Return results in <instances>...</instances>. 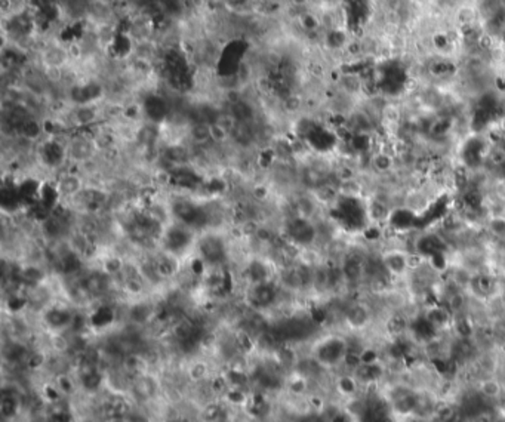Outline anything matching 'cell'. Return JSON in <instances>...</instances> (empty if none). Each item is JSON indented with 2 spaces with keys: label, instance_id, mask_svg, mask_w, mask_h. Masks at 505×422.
I'll return each instance as SVG.
<instances>
[{
  "label": "cell",
  "instance_id": "obj_3",
  "mask_svg": "<svg viewBox=\"0 0 505 422\" xmlns=\"http://www.w3.org/2000/svg\"><path fill=\"white\" fill-rule=\"evenodd\" d=\"M340 196L344 199H350V200H360L362 196L365 194V184L360 181V178H353L349 179V181H342L340 183Z\"/></svg>",
  "mask_w": 505,
  "mask_h": 422
},
{
  "label": "cell",
  "instance_id": "obj_1",
  "mask_svg": "<svg viewBox=\"0 0 505 422\" xmlns=\"http://www.w3.org/2000/svg\"><path fill=\"white\" fill-rule=\"evenodd\" d=\"M479 396L490 406H497L505 396V385L498 376H485L476 383Z\"/></svg>",
  "mask_w": 505,
  "mask_h": 422
},
{
  "label": "cell",
  "instance_id": "obj_2",
  "mask_svg": "<svg viewBox=\"0 0 505 422\" xmlns=\"http://www.w3.org/2000/svg\"><path fill=\"white\" fill-rule=\"evenodd\" d=\"M397 167V157L390 152L378 150L369 153V169L376 175H388Z\"/></svg>",
  "mask_w": 505,
  "mask_h": 422
},
{
  "label": "cell",
  "instance_id": "obj_4",
  "mask_svg": "<svg viewBox=\"0 0 505 422\" xmlns=\"http://www.w3.org/2000/svg\"><path fill=\"white\" fill-rule=\"evenodd\" d=\"M410 274H415V276L418 277V282L421 283V282H427V276H425V274L423 273V270H419V271H416V273H410ZM407 292H415V289H416V284L414 283V282H409L407 280ZM431 288H433V286H431V284L430 283H427V284H423V286H421V284H419V293H418V297H421V295H423V297H424V295L428 292V291H431Z\"/></svg>",
  "mask_w": 505,
  "mask_h": 422
}]
</instances>
